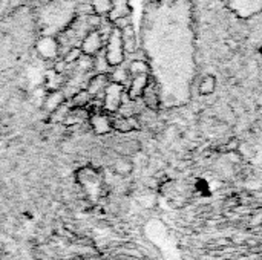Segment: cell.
Wrapping results in <instances>:
<instances>
[{"mask_svg": "<svg viewBox=\"0 0 262 260\" xmlns=\"http://www.w3.org/2000/svg\"><path fill=\"white\" fill-rule=\"evenodd\" d=\"M106 61L112 67H118L124 61V48L121 38V29L114 28L106 44Z\"/></svg>", "mask_w": 262, "mask_h": 260, "instance_id": "1", "label": "cell"}, {"mask_svg": "<svg viewBox=\"0 0 262 260\" xmlns=\"http://www.w3.org/2000/svg\"><path fill=\"white\" fill-rule=\"evenodd\" d=\"M126 98V87L121 84L109 83L103 93V110L109 115H114L120 110L123 101Z\"/></svg>", "mask_w": 262, "mask_h": 260, "instance_id": "2", "label": "cell"}, {"mask_svg": "<svg viewBox=\"0 0 262 260\" xmlns=\"http://www.w3.org/2000/svg\"><path fill=\"white\" fill-rule=\"evenodd\" d=\"M92 132L100 136H106L112 132V120L111 115L104 110H92L89 112V120H88Z\"/></svg>", "mask_w": 262, "mask_h": 260, "instance_id": "3", "label": "cell"}, {"mask_svg": "<svg viewBox=\"0 0 262 260\" xmlns=\"http://www.w3.org/2000/svg\"><path fill=\"white\" fill-rule=\"evenodd\" d=\"M141 101L144 104L146 109L158 112L160 106H161V89L158 86V83L155 81L154 77H150V81L147 84V87L144 89L143 95H141Z\"/></svg>", "mask_w": 262, "mask_h": 260, "instance_id": "4", "label": "cell"}, {"mask_svg": "<svg viewBox=\"0 0 262 260\" xmlns=\"http://www.w3.org/2000/svg\"><path fill=\"white\" fill-rule=\"evenodd\" d=\"M34 48L37 51V54L43 58V60H52L58 55L60 46L57 43L55 38L49 37V35H41L35 40Z\"/></svg>", "mask_w": 262, "mask_h": 260, "instance_id": "5", "label": "cell"}, {"mask_svg": "<svg viewBox=\"0 0 262 260\" xmlns=\"http://www.w3.org/2000/svg\"><path fill=\"white\" fill-rule=\"evenodd\" d=\"M152 75H137L130 78L129 87L126 89V95L129 100L135 101V100H141V95L144 92V89L147 87L149 81H150Z\"/></svg>", "mask_w": 262, "mask_h": 260, "instance_id": "6", "label": "cell"}, {"mask_svg": "<svg viewBox=\"0 0 262 260\" xmlns=\"http://www.w3.org/2000/svg\"><path fill=\"white\" fill-rule=\"evenodd\" d=\"M103 46V40H101V35L97 32V31H91L83 40H81V44H80V49L83 52V55H89V57H94L100 52Z\"/></svg>", "mask_w": 262, "mask_h": 260, "instance_id": "7", "label": "cell"}, {"mask_svg": "<svg viewBox=\"0 0 262 260\" xmlns=\"http://www.w3.org/2000/svg\"><path fill=\"white\" fill-rule=\"evenodd\" d=\"M111 120H112V130H115L118 133H130V132H135L137 129H140L137 116L126 118L118 113H114V115H111Z\"/></svg>", "mask_w": 262, "mask_h": 260, "instance_id": "8", "label": "cell"}, {"mask_svg": "<svg viewBox=\"0 0 262 260\" xmlns=\"http://www.w3.org/2000/svg\"><path fill=\"white\" fill-rule=\"evenodd\" d=\"M75 181L81 187L94 185V184L100 185V172L92 166H84V167H81V169H78L75 172Z\"/></svg>", "mask_w": 262, "mask_h": 260, "instance_id": "9", "label": "cell"}, {"mask_svg": "<svg viewBox=\"0 0 262 260\" xmlns=\"http://www.w3.org/2000/svg\"><path fill=\"white\" fill-rule=\"evenodd\" d=\"M66 103V97H64V93L61 92V90H51L46 97H45V100H43V109L49 113V115H52L57 109H60L63 104Z\"/></svg>", "mask_w": 262, "mask_h": 260, "instance_id": "10", "label": "cell"}, {"mask_svg": "<svg viewBox=\"0 0 262 260\" xmlns=\"http://www.w3.org/2000/svg\"><path fill=\"white\" fill-rule=\"evenodd\" d=\"M111 83L109 80V74H98L95 77H92L88 83V87H86V92L91 95V97H97L98 93H104L107 84Z\"/></svg>", "mask_w": 262, "mask_h": 260, "instance_id": "11", "label": "cell"}, {"mask_svg": "<svg viewBox=\"0 0 262 260\" xmlns=\"http://www.w3.org/2000/svg\"><path fill=\"white\" fill-rule=\"evenodd\" d=\"M31 2L32 0H0V23L18 9L31 5Z\"/></svg>", "mask_w": 262, "mask_h": 260, "instance_id": "12", "label": "cell"}, {"mask_svg": "<svg viewBox=\"0 0 262 260\" xmlns=\"http://www.w3.org/2000/svg\"><path fill=\"white\" fill-rule=\"evenodd\" d=\"M121 29V38H123V48H124V52H135L137 51V46H138V40H137V34L134 31V26L130 23H126Z\"/></svg>", "mask_w": 262, "mask_h": 260, "instance_id": "13", "label": "cell"}, {"mask_svg": "<svg viewBox=\"0 0 262 260\" xmlns=\"http://www.w3.org/2000/svg\"><path fill=\"white\" fill-rule=\"evenodd\" d=\"M134 161L132 158H126V156H118L114 164H112V170L115 175H120V176H127L134 172Z\"/></svg>", "mask_w": 262, "mask_h": 260, "instance_id": "14", "label": "cell"}, {"mask_svg": "<svg viewBox=\"0 0 262 260\" xmlns=\"http://www.w3.org/2000/svg\"><path fill=\"white\" fill-rule=\"evenodd\" d=\"M140 149H141V146L135 139H126V141L120 143L118 146H115V152L120 153V156H126V158H132L134 155H137L140 152Z\"/></svg>", "mask_w": 262, "mask_h": 260, "instance_id": "15", "label": "cell"}, {"mask_svg": "<svg viewBox=\"0 0 262 260\" xmlns=\"http://www.w3.org/2000/svg\"><path fill=\"white\" fill-rule=\"evenodd\" d=\"M89 6L92 8V11L95 12V15H104L114 11L115 3L114 0H89Z\"/></svg>", "mask_w": 262, "mask_h": 260, "instance_id": "16", "label": "cell"}, {"mask_svg": "<svg viewBox=\"0 0 262 260\" xmlns=\"http://www.w3.org/2000/svg\"><path fill=\"white\" fill-rule=\"evenodd\" d=\"M198 90H200V93L204 95V97L212 95V93L216 90V77L212 75V74L204 75V77L201 78V81H200Z\"/></svg>", "mask_w": 262, "mask_h": 260, "instance_id": "17", "label": "cell"}, {"mask_svg": "<svg viewBox=\"0 0 262 260\" xmlns=\"http://www.w3.org/2000/svg\"><path fill=\"white\" fill-rule=\"evenodd\" d=\"M127 70H129L130 78H132V77H137V75H152L150 66H149V63L144 61V60H134V61L129 64Z\"/></svg>", "mask_w": 262, "mask_h": 260, "instance_id": "18", "label": "cell"}, {"mask_svg": "<svg viewBox=\"0 0 262 260\" xmlns=\"http://www.w3.org/2000/svg\"><path fill=\"white\" fill-rule=\"evenodd\" d=\"M109 80H111V83L121 84V86L126 87V83L130 80V75H129V70H127V69L118 66V67H115V69L109 74Z\"/></svg>", "mask_w": 262, "mask_h": 260, "instance_id": "19", "label": "cell"}, {"mask_svg": "<svg viewBox=\"0 0 262 260\" xmlns=\"http://www.w3.org/2000/svg\"><path fill=\"white\" fill-rule=\"evenodd\" d=\"M81 55H83V52H81L80 46H75V48H71V49L64 54L63 61H64L66 64H72V63H77V61L80 60Z\"/></svg>", "mask_w": 262, "mask_h": 260, "instance_id": "20", "label": "cell"}, {"mask_svg": "<svg viewBox=\"0 0 262 260\" xmlns=\"http://www.w3.org/2000/svg\"><path fill=\"white\" fill-rule=\"evenodd\" d=\"M77 64H78L81 69H84V67H86V70H89V69H92V67H94V57L81 55V57H80V60L77 61Z\"/></svg>", "mask_w": 262, "mask_h": 260, "instance_id": "21", "label": "cell"}, {"mask_svg": "<svg viewBox=\"0 0 262 260\" xmlns=\"http://www.w3.org/2000/svg\"><path fill=\"white\" fill-rule=\"evenodd\" d=\"M89 20H91L89 23H91L92 26H97V25H100V17H98V15H94V17H91Z\"/></svg>", "mask_w": 262, "mask_h": 260, "instance_id": "22", "label": "cell"}, {"mask_svg": "<svg viewBox=\"0 0 262 260\" xmlns=\"http://www.w3.org/2000/svg\"><path fill=\"white\" fill-rule=\"evenodd\" d=\"M58 2H61V3H66V2H69V0H58Z\"/></svg>", "mask_w": 262, "mask_h": 260, "instance_id": "23", "label": "cell"}, {"mask_svg": "<svg viewBox=\"0 0 262 260\" xmlns=\"http://www.w3.org/2000/svg\"><path fill=\"white\" fill-rule=\"evenodd\" d=\"M261 55H262V52H261Z\"/></svg>", "mask_w": 262, "mask_h": 260, "instance_id": "24", "label": "cell"}]
</instances>
